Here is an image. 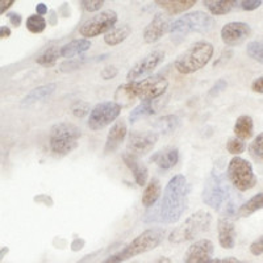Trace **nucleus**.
<instances>
[{"label": "nucleus", "instance_id": "f257e3e1", "mask_svg": "<svg viewBox=\"0 0 263 263\" xmlns=\"http://www.w3.org/2000/svg\"><path fill=\"white\" fill-rule=\"evenodd\" d=\"M190 185L184 175L178 174L168 180L163 191V197L157 208L146 213L145 222L175 224L179 221L189 205Z\"/></svg>", "mask_w": 263, "mask_h": 263}, {"label": "nucleus", "instance_id": "f03ea898", "mask_svg": "<svg viewBox=\"0 0 263 263\" xmlns=\"http://www.w3.org/2000/svg\"><path fill=\"white\" fill-rule=\"evenodd\" d=\"M168 87V81L163 75L156 74L152 77L142 79V81L129 82L123 84L117 88L116 100L119 99H125V100H133V99H140L142 102H150V100H157L161 98Z\"/></svg>", "mask_w": 263, "mask_h": 263}, {"label": "nucleus", "instance_id": "7ed1b4c3", "mask_svg": "<svg viewBox=\"0 0 263 263\" xmlns=\"http://www.w3.org/2000/svg\"><path fill=\"white\" fill-rule=\"evenodd\" d=\"M163 229H161V228H150V229H146L145 232L138 234L125 248L112 254L111 257H108L102 263H123L125 260L130 259V258L136 257V255L154 250V249L161 245V242L163 241Z\"/></svg>", "mask_w": 263, "mask_h": 263}, {"label": "nucleus", "instance_id": "20e7f679", "mask_svg": "<svg viewBox=\"0 0 263 263\" xmlns=\"http://www.w3.org/2000/svg\"><path fill=\"white\" fill-rule=\"evenodd\" d=\"M213 45L208 41H197L183 51L177 58L174 66L179 74L190 75L199 71L210 62L213 55Z\"/></svg>", "mask_w": 263, "mask_h": 263}, {"label": "nucleus", "instance_id": "39448f33", "mask_svg": "<svg viewBox=\"0 0 263 263\" xmlns=\"http://www.w3.org/2000/svg\"><path fill=\"white\" fill-rule=\"evenodd\" d=\"M211 222H212V215L210 212L204 210L197 211L190 216L182 225L171 232L168 241L171 243H184L187 241H192L210 229Z\"/></svg>", "mask_w": 263, "mask_h": 263}, {"label": "nucleus", "instance_id": "423d86ee", "mask_svg": "<svg viewBox=\"0 0 263 263\" xmlns=\"http://www.w3.org/2000/svg\"><path fill=\"white\" fill-rule=\"evenodd\" d=\"M81 129L71 123L55 124L50 129L49 135V146L54 154L66 156L78 146V140L81 138Z\"/></svg>", "mask_w": 263, "mask_h": 263}, {"label": "nucleus", "instance_id": "0eeeda50", "mask_svg": "<svg viewBox=\"0 0 263 263\" xmlns=\"http://www.w3.org/2000/svg\"><path fill=\"white\" fill-rule=\"evenodd\" d=\"M201 197L206 205L216 211H220L222 206L230 204V189L227 184V177L213 170L205 180Z\"/></svg>", "mask_w": 263, "mask_h": 263}, {"label": "nucleus", "instance_id": "6e6552de", "mask_svg": "<svg viewBox=\"0 0 263 263\" xmlns=\"http://www.w3.org/2000/svg\"><path fill=\"white\" fill-rule=\"evenodd\" d=\"M215 28V20L210 15L196 11V12L187 13L180 18L175 20L171 24V36H185L189 33H208Z\"/></svg>", "mask_w": 263, "mask_h": 263}, {"label": "nucleus", "instance_id": "1a4fd4ad", "mask_svg": "<svg viewBox=\"0 0 263 263\" xmlns=\"http://www.w3.org/2000/svg\"><path fill=\"white\" fill-rule=\"evenodd\" d=\"M227 177L230 184L241 192L254 189L258 183L251 164L241 157H234L230 159L228 164Z\"/></svg>", "mask_w": 263, "mask_h": 263}, {"label": "nucleus", "instance_id": "9d476101", "mask_svg": "<svg viewBox=\"0 0 263 263\" xmlns=\"http://www.w3.org/2000/svg\"><path fill=\"white\" fill-rule=\"evenodd\" d=\"M117 23V13L112 9L103 11L98 15L92 16L87 21H84L82 27L79 28V33L87 40L91 37H98L100 34H107L114 29L115 24Z\"/></svg>", "mask_w": 263, "mask_h": 263}, {"label": "nucleus", "instance_id": "9b49d317", "mask_svg": "<svg viewBox=\"0 0 263 263\" xmlns=\"http://www.w3.org/2000/svg\"><path fill=\"white\" fill-rule=\"evenodd\" d=\"M121 112V104L116 102H103L96 104L91 109L88 119V128L92 130H102L119 117Z\"/></svg>", "mask_w": 263, "mask_h": 263}, {"label": "nucleus", "instance_id": "f8f14e48", "mask_svg": "<svg viewBox=\"0 0 263 263\" xmlns=\"http://www.w3.org/2000/svg\"><path fill=\"white\" fill-rule=\"evenodd\" d=\"M237 216L234 205L232 203L225 206V212L218 218L217 232L218 242L224 249H233L236 246V227H234V217Z\"/></svg>", "mask_w": 263, "mask_h": 263}, {"label": "nucleus", "instance_id": "ddd939ff", "mask_svg": "<svg viewBox=\"0 0 263 263\" xmlns=\"http://www.w3.org/2000/svg\"><path fill=\"white\" fill-rule=\"evenodd\" d=\"M157 141L158 135L156 132H132L128 137L126 149L136 157L145 156L156 146Z\"/></svg>", "mask_w": 263, "mask_h": 263}, {"label": "nucleus", "instance_id": "4468645a", "mask_svg": "<svg viewBox=\"0 0 263 263\" xmlns=\"http://www.w3.org/2000/svg\"><path fill=\"white\" fill-rule=\"evenodd\" d=\"M164 60L163 50H153L152 53L146 54L142 60L135 63V66L126 74V79L129 82H135L136 79L144 77V75L150 74L154 69H157Z\"/></svg>", "mask_w": 263, "mask_h": 263}, {"label": "nucleus", "instance_id": "2eb2a0df", "mask_svg": "<svg viewBox=\"0 0 263 263\" xmlns=\"http://www.w3.org/2000/svg\"><path fill=\"white\" fill-rule=\"evenodd\" d=\"M251 34L250 25L242 23V21H232L222 27L221 40L225 45L237 46L242 44L246 39Z\"/></svg>", "mask_w": 263, "mask_h": 263}, {"label": "nucleus", "instance_id": "dca6fc26", "mask_svg": "<svg viewBox=\"0 0 263 263\" xmlns=\"http://www.w3.org/2000/svg\"><path fill=\"white\" fill-rule=\"evenodd\" d=\"M213 248L212 241L210 239H199L195 243H192L189 248L184 255V263H206L212 259Z\"/></svg>", "mask_w": 263, "mask_h": 263}, {"label": "nucleus", "instance_id": "f3484780", "mask_svg": "<svg viewBox=\"0 0 263 263\" xmlns=\"http://www.w3.org/2000/svg\"><path fill=\"white\" fill-rule=\"evenodd\" d=\"M171 25L168 24L167 17L162 13H157L153 20L150 21L147 27L144 30V40L146 44H154L159 39L163 37V34L167 30H170Z\"/></svg>", "mask_w": 263, "mask_h": 263}, {"label": "nucleus", "instance_id": "a211bd4d", "mask_svg": "<svg viewBox=\"0 0 263 263\" xmlns=\"http://www.w3.org/2000/svg\"><path fill=\"white\" fill-rule=\"evenodd\" d=\"M123 161L126 164V167L132 171L133 177H135L136 183L140 187L146 185L147 178H149V171H147L146 166L138 159V157L133 156L130 153H124L123 154Z\"/></svg>", "mask_w": 263, "mask_h": 263}, {"label": "nucleus", "instance_id": "6ab92c4d", "mask_svg": "<svg viewBox=\"0 0 263 263\" xmlns=\"http://www.w3.org/2000/svg\"><path fill=\"white\" fill-rule=\"evenodd\" d=\"M126 133H128L126 124L124 123L123 120L116 121L107 136V141H105L104 146L105 154H109V153H114L115 150H117V147H119L120 145H121V142L125 140Z\"/></svg>", "mask_w": 263, "mask_h": 263}, {"label": "nucleus", "instance_id": "aec40b11", "mask_svg": "<svg viewBox=\"0 0 263 263\" xmlns=\"http://www.w3.org/2000/svg\"><path fill=\"white\" fill-rule=\"evenodd\" d=\"M150 161L156 163L162 170H168V168L174 167L179 161V152L177 147H164V149L154 153L150 157Z\"/></svg>", "mask_w": 263, "mask_h": 263}, {"label": "nucleus", "instance_id": "412c9836", "mask_svg": "<svg viewBox=\"0 0 263 263\" xmlns=\"http://www.w3.org/2000/svg\"><path fill=\"white\" fill-rule=\"evenodd\" d=\"M55 87H57L55 83H49L37 87V88L30 91V92L21 100V107H29V105L34 104V103L41 102L44 99L49 98V96L55 91Z\"/></svg>", "mask_w": 263, "mask_h": 263}, {"label": "nucleus", "instance_id": "4be33fe9", "mask_svg": "<svg viewBox=\"0 0 263 263\" xmlns=\"http://www.w3.org/2000/svg\"><path fill=\"white\" fill-rule=\"evenodd\" d=\"M91 48V41L87 39H77L70 41L69 44L61 46V57L74 58L75 55L84 53Z\"/></svg>", "mask_w": 263, "mask_h": 263}, {"label": "nucleus", "instance_id": "5701e85b", "mask_svg": "<svg viewBox=\"0 0 263 263\" xmlns=\"http://www.w3.org/2000/svg\"><path fill=\"white\" fill-rule=\"evenodd\" d=\"M168 15H179L196 4V0H158L156 2Z\"/></svg>", "mask_w": 263, "mask_h": 263}, {"label": "nucleus", "instance_id": "b1692460", "mask_svg": "<svg viewBox=\"0 0 263 263\" xmlns=\"http://www.w3.org/2000/svg\"><path fill=\"white\" fill-rule=\"evenodd\" d=\"M254 133V123L249 115H241L234 124V135L239 140H249Z\"/></svg>", "mask_w": 263, "mask_h": 263}, {"label": "nucleus", "instance_id": "393cba45", "mask_svg": "<svg viewBox=\"0 0 263 263\" xmlns=\"http://www.w3.org/2000/svg\"><path fill=\"white\" fill-rule=\"evenodd\" d=\"M238 4L239 2H236V0H205L204 2V6L215 16L227 15Z\"/></svg>", "mask_w": 263, "mask_h": 263}, {"label": "nucleus", "instance_id": "a878e982", "mask_svg": "<svg viewBox=\"0 0 263 263\" xmlns=\"http://www.w3.org/2000/svg\"><path fill=\"white\" fill-rule=\"evenodd\" d=\"M159 196H161V183L158 179H152L145 187L141 201L146 208H153L154 204L158 201Z\"/></svg>", "mask_w": 263, "mask_h": 263}, {"label": "nucleus", "instance_id": "bb28decb", "mask_svg": "<svg viewBox=\"0 0 263 263\" xmlns=\"http://www.w3.org/2000/svg\"><path fill=\"white\" fill-rule=\"evenodd\" d=\"M157 100H150V102H141L137 107L130 112L129 115V121L130 124L137 123L138 120L144 119V117L150 116V115H154L157 112L156 107Z\"/></svg>", "mask_w": 263, "mask_h": 263}, {"label": "nucleus", "instance_id": "cd10ccee", "mask_svg": "<svg viewBox=\"0 0 263 263\" xmlns=\"http://www.w3.org/2000/svg\"><path fill=\"white\" fill-rule=\"evenodd\" d=\"M132 33V29L129 25H123V27L114 28L109 33H107L104 37V42L109 46H116L121 42L125 41Z\"/></svg>", "mask_w": 263, "mask_h": 263}, {"label": "nucleus", "instance_id": "c85d7f7f", "mask_svg": "<svg viewBox=\"0 0 263 263\" xmlns=\"http://www.w3.org/2000/svg\"><path fill=\"white\" fill-rule=\"evenodd\" d=\"M263 208V192L254 195V196L249 199L246 203H243L242 205L239 206L238 210V216L239 217H249L253 213H255L257 211L262 210Z\"/></svg>", "mask_w": 263, "mask_h": 263}, {"label": "nucleus", "instance_id": "c756f323", "mask_svg": "<svg viewBox=\"0 0 263 263\" xmlns=\"http://www.w3.org/2000/svg\"><path fill=\"white\" fill-rule=\"evenodd\" d=\"M58 58H61V48H58V46H50V48H48L45 51H42L40 54L39 57H37L36 62L39 65L44 66V67H51V66L55 65Z\"/></svg>", "mask_w": 263, "mask_h": 263}, {"label": "nucleus", "instance_id": "7c9ffc66", "mask_svg": "<svg viewBox=\"0 0 263 263\" xmlns=\"http://www.w3.org/2000/svg\"><path fill=\"white\" fill-rule=\"evenodd\" d=\"M154 125H156V128L161 133L168 135V133H171V132H174L178 128V125H179V119L175 115H167V116H163L157 120Z\"/></svg>", "mask_w": 263, "mask_h": 263}, {"label": "nucleus", "instance_id": "2f4dec72", "mask_svg": "<svg viewBox=\"0 0 263 263\" xmlns=\"http://www.w3.org/2000/svg\"><path fill=\"white\" fill-rule=\"evenodd\" d=\"M248 150L249 156L257 163H263V132L253 140V142L249 145Z\"/></svg>", "mask_w": 263, "mask_h": 263}, {"label": "nucleus", "instance_id": "473e14b6", "mask_svg": "<svg viewBox=\"0 0 263 263\" xmlns=\"http://www.w3.org/2000/svg\"><path fill=\"white\" fill-rule=\"evenodd\" d=\"M246 53H248L249 57L263 65V39L249 42Z\"/></svg>", "mask_w": 263, "mask_h": 263}, {"label": "nucleus", "instance_id": "72a5a7b5", "mask_svg": "<svg viewBox=\"0 0 263 263\" xmlns=\"http://www.w3.org/2000/svg\"><path fill=\"white\" fill-rule=\"evenodd\" d=\"M25 25H27V29L29 30L30 33L37 34V33H42L45 30L46 20L40 15H32L27 18Z\"/></svg>", "mask_w": 263, "mask_h": 263}, {"label": "nucleus", "instance_id": "f704fd0d", "mask_svg": "<svg viewBox=\"0 0 263 263\" xmlns=\"http://www.w3.org/2000/svg\"><path fill=\"white\" fill-rule=\"evenodd\" d=\"M90 61L91 60L88 57H82V58H77V60L65 61V62L61 63L60 71L71 72L74 71V70H78L82 65H84L86 62H90Z\"/></svg>", "mask_w": 263, "mask_h": 263}, {"label": "nucleus", "instance_id": "c9c22d12", "mask_svg": "<svg viewBox=\"0 0 263 263\" xmlns=\"http://www.w3.org/2000/svg\"><path fill=\"white\" fill-rule=\"evenodd\" d=\"M227 150L233 154V156H238L241 153L246 150V145L242 140H239L237 137H230L227 142Z\"/></svg>", "mask_w": 263, "mask_h": 263}, {"label": "nucleus", "instance_id": "e433bc0d", "mask_svg": "<svg viewBox=\"0 0 263 263\" xmlns=\"http://www.w3.org/2000/svg\"><path fill=\"white\" fill-rule=\"evenodd\" d=\"M71 114L74 115L75 117L82 119V117H84L86 115L91 114L90 104L87 102H83V100H77V102L71 105Z\"/></svg>", "mask_w": 263, "mask_h": 263}, {"label": "nucleus", "instance_id": "4c0bfd02", "mask_svg": "<svg viewBox=\"0 0 263 263\" xmlns=\"http://www.w3.org/2000/svg\"><path fill=\"white\" fill-rule=\"evenodd\" d=\"M81 4L87 12H96L104 6V2L103 0H83L81 2Z\"/></svg>", "mask_w": 263, "mask_h": 263}, {"label": "nucleus", "instance_id": "58836bf2", "mask_svg": "<svg viewBox=\"0 0 263 263\" xmlns=\"http://www.w3.org/2000/svg\"><path fill=\"white\" fill-rule=\"evenodd\" d=\"M262 4V0H243V2H239V7L243 11H254V9L259 8Z\"/></svg>", "mask_w": 263, "mask_h": 263}, {"label": "nucleus", "instance_id": "ea45409f", "mask_svg": "<svg viewBox=\"0 0 263 263\" xmlns=\"http://www.w3.org/2000/svg\"><path fill=\"white\" fill-rule=\"evenodd\" d=\"M228 83L225 79H218L215 84L212 86V88L210 90V96H217L218 93H221L222 91L227 88Z\"/></svg>", "mask_w": 263, "mask_h": 263}, {"label": "nucleus", "instance_id": "a19ab883", "mask_svg": "<svg viewBox=\"0 0 263 263\" xmlns=\"http://www.w3.org/2000/svg\"><path fill=\"white\" fill-rule=\"evenodd\" d=\"M250 253L253 255H255V257L263 254V237L255 239L254 242L251 243V245H250Z\"/></svg>", "mask_w": 263, "mask_h": 263}, {"label": "nucleus", "instance_id": "79ce46f5", "mask_svg": "<svg viewBox=\"0 0 263 263\" xmlns=\"http://www.w3.org/2000/svg\"><path fill=\"white\" fill-rule=\"evenodd\" d=\"M100 75H102L103 79H105V81H109V79L115 78V77L117 75V69L115 67V66H107V67H104V69L102 70Z\"/></svg>", "mask_w": 263, "mask_h": 263}, {"label": "nucleus", "instance_id": "37998d69", "mask_svg": "<svg viewBox=\"0 0 263 263\" xmlns=\"http://www.w3.org/2000/svg\"><path fill=\"white\" fill-rule=\"evenodd\" d=\"M7 17H8L9 23L13 25V27H20L21 21H23V17H21L20 13H16V12H11L7 15Z\"/></svg>", "mask_w": 263, "mask_h": 263}, {"label": "nucleus", "instance_id": "c03bdc74", "mask_svg": "<svg viewBox=\"0 0 263 263\" xmlns=\"http://www.w3.org/2000/svg\"><path fill=\"white\" fill-rule=\"evenodd\" d=\"M251 90L257 93H263V75L258 77L253 83H251Z\"/></svg>", "mask_w": 263, "mask_h": 263}, {"label": "nucleus", "instance_id": "a18cd8bd", "mask_svg": "<svg viewBox=\"0 0 263 263\" xmlns=\"http://www.w3.org/2000/svg\"><path fill=\"white\" fill-rule=\"evenodd\" d=\"M206 263H241L237 258L233 257H228V258H222V259H211L210 262Z\"/></svg>", "mask_w": 263, "mask_h": 263}, {"label": "nucleus", "instance_id": "49530a36", "mask_svg": "<svg viewBox=\"0 0 263 263\" xmlns=\"http://www.w3.org/2000/svg\"><path fill=\"white\" fill-rule=\"evenodd\" d=\"M36 12H37V15H40V16L46 15V13H48V7H46L44 3H39L36 6Z\"/></svg>", "mask_w": 263, "mask_h": 263}, {"label": "nucleus", "instance_id": "de8ad7c7", "mask_svg": "<svg viewBox=\"0 0 263 263\" xmlns=\"http://www.w3.org/2000/svg\"><path fill=\"white\" fill-rule=\"evenodd\" d=\"M9 36H11V29L7 25H2L0 27V37L2 39H8Z\"/></svg>", "mask_w": 263, "mask_h": 263}, {"label": "nucleus", "instance_id": "09e8293b", "mask_svg": "<svg viewBox=\"0 0 263 263\" xmlns=\"http://www.w3.org/2000/svg\"><path fill=\"white\" fill-rule=\"evenodd\" d=\"M15 3V2H13V0H7V2H2V3H0V12L2 13H4L7 11V9L9 8V7L12 6V4Z\"/></svg>", "mask_w": 263, "mask_h": 263}, {"label": "nucleus", "instance_id": "8fccbe9b", "mask_svg": "<svg viewBox=\"0 0 263 263\" xmlns=\"http://www.w3.org/2000/svg\"><path fill=\"white\" fill-rule=\"evenodd\" d=\"M50 15H51V21H50V24H51V25H54V24H55V12H54V11H51Z\"/></svg>", "mask_w": 263, "mask_h": 263}, {"label": "nucleus", "instance_id": "3c124183", "mask_svg": "<svg viewBox=\"0 0 263 263\" xmlns=\"http://www.w3.org/2000/svg\"><path fill=\"white\" fill-rule=\"evenodd\" d=\"M158 263H171L167 258H162L161 260H158Z\"/></svg>", "mask_w": 263, "mask_h": 263}, {"label": "nucleus", "instance_id": "603ef678", "mask_svg": "<svg viewBox=\"0 0 263 263\" xmlns=\"http://www.w3.org/2000/svg\"><path fill=\"white\" fill-rule=\"evenodd\" d=\"M7 251H8V249H7V248L2 249V255H0V257L3 258V257H4V253H7Z\"/></svg>", "mask_w": 263, "mask_h": 263}, {"label": "nucleus", "instance_id": "864d4df0", "mask_svg": "<svg viewBox=\"0 0 263 263\" xmlns=\"http://www.w3.org/2000/svg\"><path fill=\"white\" fill-rule=\"evenodd\" d=\"M245 263H246V262H245Z\"/></svg>", "mask_w": 263, "mask_h": 263}]
</instances>
